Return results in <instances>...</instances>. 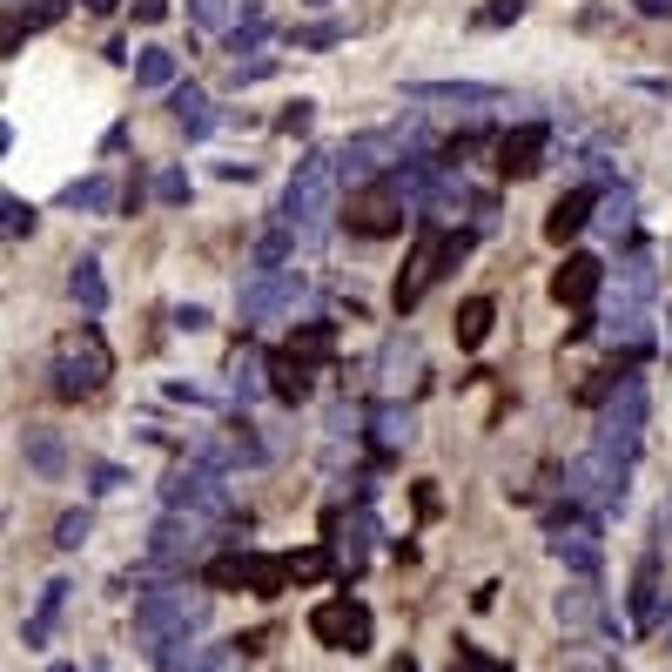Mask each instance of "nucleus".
Masks as SVG:
<instances>
[{"label": "nucleus", "instance_id": "24", "mask_svg": "<svg viewBox=\"0 0 672 672\" xmlns=\"http://www.w3.org/2000/svg\"><path fill=\"white\" fill-rule=\"evenodd\" d=\"M54 202H61V209H88V216H122V189H115V176H81V182H67Z\"/></svg>", "mask_w": 672, "mask_h": 672}, {"label": "nucleus", "instance_id": "5", "mask_svg": "<svg viewBox=\"0 0 672 672\" xmlns=\"http://www.w3.org/2000/svg\"><path fill=\"white\" fill-rule=\"evenodd\" d=\"M471 242H477V229L417 222V249H410V263L397 270V309H417V303H424V290H431L438 276H451V270L471 256Z\"/></svg>", "mask_w": 672, "mask_h": 672}, {"label": "nucleus", "instance_id": "55", "mask_svg": "<svg viewBox=\"0 0 672 672\" xmlns=\"http://www.w3.org/2000/svg\"><path fill=\"white\" fill-rule=\"evenodd\" d=\"M390 672H417V659H397V665H390Z\"/></svg>", "mask_w": 672, "mask_h": 672}, {"label": "nucleus", "instance_id": "41", "mask_svg": "<svg viewBox=\"0 0 672 672\" xmlns=\"http://www.w3.org/2000/svg\"><path fill=\"white\" fill-rule=\"evenodd\" d=\"M196 196V182H189V168H161V176H155V202L161 209H182Z\"/></svg>", "mask_w": 672, "mask_h": 672}, {"label": "nucleus", "instance_id": "51", "mask_svg": "<svg viewBox=\"0 0 672 672\" xmlns=\"http://www.w3.org/2000/svg\"><path fill=\"white\" fill-rule=\"evenodd\" d=\"M632 8H639L645 21H665V14H672V0H632Z\"/></svg>", "mask_w": 672, "mask_h": 672}, {"label": "nucleus", "instance_id": "8", "mask_svg": "<svg viewBox=\"0 0 672 672\" xmlns=\"http://www.w3.org/2000/svg\"><path fill=\"white\" fill-rule=\"evenodd\" d=\"M216 545H229V532H222V525H209V518H189V512H161V518L148 525V558L176 565L182 578H189V571H202V565L216 558Z\"/></svg>", "mask_w": 672, "mask_h": 672}, {"label": "nucleus", "instance_id": "40", "mask_svg": "<svg viewBox=\"0 0 672 672\" xmlns=\"http://www.w3.org/2000/svg\"><path fill=\"white\" fill-rule=\"evenodd\" d=\"M67 14V0H34V8H14V21L8 28H21V34H41V28H54Z\"/></svg>", "mask_w": 672, "mask_h": 672}, {"label": "nucleus", "instance_id": "26", "mask_svg": "<svg viewBox=\"0 0 672 672\" xmlns=\"http://www.w3.org/2000/svg\"><path fill=\"white\" fill-rule=\"evenodd\" d=\"M67 303H74L81 316H102V309H108V276H102V263H95V256L67 263Z\"/></svg>", "mask_w": 672, "mask_h": 672}, {"label": "nucleus", "instance_id": "3", "mask_svg": "<svg viewBox=\"0 0 672 672\" xmlns=\"http://www.w3.org/2000/svg\"><path fill=\"white\" fill-rule=\"evenodd\" d=\"M209 612H216V599L202 585H161V592H141V606H135V639H141V652H155L168 639H202Z\"/></svg>", "mask_w": 672, "mask_h": 672}, {"label": "nucleus", "instance_id": "9", "mask_svg": "<svg viewBox=\"0 0 672 672\" xmlns=\"http://www.w3.org/2000/svg\"><path fill=\"white\" fill-rule=\"evenodd\" d=\"M558 491H565V504H592V518H606L632 497V464H619L606 451H578L558 477Z\"/></svg>", "mask_w": 672, "mask_h": 672}, {"label": "nucleus", "instance_id": "13", "mask_svg": "<svg viewBox=\"0 0 672 672\" xmlns=\"http://www.w3.org/2000/svg\"><path fill=\"white\" fill-rule=\"evenodd\" d=\"M652 296H659V256L645 242H626L619 249V309L612 316H652Z\"/></svg>", "mask_w": 672, "mask_h": 672}, {"label": "nucleus", "instance_id": "18", "mask_svg": "<svg viewBox=\"0 0 672 672\" xmlns=\"http://www.w3.org/2000/svg\"><path fill=\"white\" fill-rule=\"evenodd\" d=\"M364 431H370V444H377L384 458H397V451L417 438V410H410V403H397V397H377V403H370V424H364Z\"/></svg>", "mask_w": 672, "mask_h": 672}, {"label": "nucleus", "instance_id": "12", "mask_svg": "<svg viewBox=\"0 0 672 672\" xmlns=\"http://www.w3.org/2000/svg\"><path fill=\"white\" fill-rule=\"evenodd\" d=\"M309 296V276L290 263V270H263V276H249L242 283V323L256 329V323H276V316H290L296 303Z\"/></svg>", "mask_w": 672, "mask_h": 672}, {"label": "nucleus", "instance_id": "35", "mask_svg": "<svg viewBox=\"0 0 672 672\" xmlns=\"http://www.w3.org/2000/svg\"><path fill=\"white\" fill-rule=\"evenodd\" d=\"M599 229H606V235H626V242H632V229H639V209H632V189H626V182H619V189H612V196L599 202Z\"/></svg>", "mask_w": 672, "mask_h": 672}, {"label": "nucleus", "instance_id": "23", "mask_svg": "<svg viewBox=\"0 0 672 672\" xmlns=\"http://www.w3.org/2000/svg\"><path fill=\"white\" fill-rule=\"evenodd\" d=\"M417 370H424V344H417L410 329H390L384 350H377V384H403V377H417Z\"/></svg>", "mask_w": 672, "mask_h": 672}, {"label": "nucleus", "instance_id": "50", "mask_svg": "<svg viewBox=\"0 0 672 672\" xmlns=\"http://www.w3.org/2000/svg\"><path fill=\"white\" fill-rule=\"evenodd\" d=\"M216 176H222V182H249V176H256V161H222Z\"/></svg>", "mask_w": 672, "mask_h": 672}, {"label": "nucleus", "instance_id": "43", "mask_svg": "<svg viewBox=\"0 0 672 672\" xmlns=\"http://www.w3.org/2000/svg\"><path fill=\"white\" fill-rule=\"evenodd\" d=\"M276 67H283L276 54H249V61H235V67H229V81H235V88H256V81H270Z\"/></svg>", "mask_w": 672, "mask_h": 672}, {"label": "nucleus", "instance_id": "37", "mask_svg": "<svg viewBox=\"0 0 672 672\" xmlns=\"http://www.w3.org/2000/svg\"><path fill=\"white\" fill-rule=\"evenodd\" d=\"M88 538H95V512H88V504H81V512H61V518H54V552H81Z\"/></svg>", "mask_w": 672, "mask_h": 672}, {"label": "nucleus", "instance_id": "4", "mask_svg": "<svg viewBox=\"0 0 672 672\" xmlns=\"http://www.w3.org/2000/svg\"><path fill=\"white\" fill-rule=\"evenodd\" d=\"M108 377H115V357H108V344H102L95 329H74V336H61V344L48 350V390H54L61 403L102 397Z\"/></svg>", "mask_w": 672, "mask_h": 672}, {"label": "nucleus", "instance_id": "48", "mask_svg": "<svg viewBox=\"0 0 672 672\" xmlns=\"http://www.w3.org/2000/svg\"><path fill=\"white\" fill-rule=\"evenodd\" d=\"M161 397H168V403H209L202 384H161Z\"/></svg>", "mask_w": 672, "mask_h": 672}, {"label": "nucleus", "instance_id": "57", "mask_svg": "<svg viewBox=\"0 0 672 672\" xmlns=\"http://www.w3.org/2000/svg\"><path fill=\"white\" fill-rule=\"evenodd\" d=\"M8 8H21V0H8Z\"/></svg>", "mask_w": 672, "mask_h": 672}, {"label": "nucleus", "instance_id": "29", "mask_svg": "<svg viewBox=\"0 0 672 672\" xmlns=\"http://www.w3.org/2000/svg\"><path fill=\"white\" fill-rule=\"evenodd\" d=\"M309 390H316V384H309V364H303L296 350L270 357V397H276V403H290V410H296V403H309Z\"/></svg>", "mask_w": 672, "mask_h": 672}, {"label": "nucleus", "instance_id": "31", "mask_svg": "<svg viewBox=\"0 0 672 672\" xmlns=\"http://www.w3.org/2000/svg\"><path fill=\"white\" fill-rule=\"evenodd\" d=\"M290 256H296V235L276 222V229H263V235H256V256H249V276H263V270H290Z\"/></svg>", "mask_w": 672, "mask_h": 672}, {"label": "nucleus", "instance_id": "17", "mask_svg": "<svg viewBox=\"0 0 672 672\" xmlns=\"http://www.w3.org/2000/svg\"><path fill=\"white\" fill-rule=\"evenodd\" d=\"M552 619H558L565 632H585V626H599V632H606V619H612V612H606V592H599L592 578H571L565 592L552 599Z\"/></svg>", "mask_w": 672, "mask_h": 672}, {"label": "nucleus", "instance_id": "36", "mask_svg": "<svg viewBox=\"0 0 672 672\" xmlns=\"http://www.w3.org/2000/svg\"><path fill=\"white\" fill-rule=\"evenodd\" d=\"M235 14H242V0H189V21H196L202 34H229Z\"/></svg>", "mask_w": 672, "mask_h": 672}, {"label": "nucleus", "instance_id": "11", "mask_svg": "<svg viewBox=\"0 0 672 672\" xmlns=\"http://www.w3.org/2000/svg\"><path fill=\"white\" fill-rule=\"evenodd\" d=\"M545 552H552L571 578H599V571H606L599 518H585V512H552V538H545Z\"/></svg>", "mask_w": 672, "mask_h": 672}, {"label": "nucleus", "instance_id": "14", "mask_svg": "<svg viewBox=\"0 0 672 672\" xmlns=\"http://www.w3.org/2000/svg\"><path fill=\"white\" fill-rule=\"evenodd\" d=\"M545 155H552V122H518L497 141V176L504 182H532L545 168Z\"/></svg>", "mask_w": 672, "mask_h": 672}, {"label": "nucleus", "instance_id": "44", "mask_svg": "<svg viewBox=\"0 0 672 672\" xmlns=\"http://www.w3.org/2000/svg\"><path fill=\"white\" fill-rule=\"evenodd\" d=\"M451 672H512V665H497V659H484L477 645L458 639V645H451Z\"/></svg>", "mask_w": 672, "mask_h": 672}, {"label": "nucleus", "instance_id": "56", "mask_svg": "<svg viewBox=\"0 0 672 672\" xmlns=\"http://www.w3.org/2000/svg\"><path fill=\"white\" fill-rule=\"evenodd\" d=\"M303 8H329V0H303Z\"/></svg>", "mask_w": 672, "mask_h": 672}, {"label": "nucleus", "instance_id": "22", "mask_svg": "<svg viewBox=\"0 0 672 672\" xmlns=\"http://www.w3.org/2000/svg\"><path fill=\"white\" fill-rule=\"evenodd\" d=\"M256 397H270V364L249 350V344H235V357H229V403L249 410Z\"/></svg>", "mask_w": 672, "mask_h": 672}, {"label": "nucleus", "instance_id": "7", "mask_svg": "<svg viewBox=\"0 0 672 672\" xmlns=\"http://www.w3.org/2000/svg\"><path fill=\"white\" fill-rule=\"evenodd\" d=\"M645 417H652V390H645V377L632 370V377L619 384V397L599 410L592 451H606V458H619V464H639V451H645Z\"/></svg>", "mask_w": 672, "mask_h": 672}, {"label": "nucleus", "instance_id": "25", "mask_svg": "<svg viewBox=\"0 0 672 672\" xmlns=\"http://www.w3.org/2000/svg\"><path fill=\"white\" fill-rule=\"evenodd\" d=\"M168 108H176V128L189 135V141H202L222 115H216V102H209V88H196V81H182L176 95H168Z\"/></svg>", "mask_w": 672, "mask_h": 672}, {"label": "nucleus", "instance_id": "16", "mask_svg": "<svg viewBox=\"0 0 672 672\" xmlns=\"http://www.w3.org/2000/svg\"><path fill=\"white\" fill-rule=\"evenodd\" d=\"M599 290H606V263L585 256V249H571V256L558 263V276H552V296H558L565 309H578V316H592Z\"/></svg>", "mask_w": 672, "mask_h": 672}, {"label": "nucleus", "instance_id": "45", "mask_svg": "<svg viewBox=\"0 0 672 672\" xmlns=\"http://www.w3.org/2000/svg\"><path fill=\"white\" fill-rule=\"evenodd\" d=\"M128 484V471L122 464H88V497H115Z\"/></svg>", "mask_w": 672, "mask_h": 672}, {"label": "nucleus", "instance_id": "39", "mask_svg": "<svg viewBox=\"0 0 672 672\" xmlns=\"http://www.w3.org/2000/svg\"><path fill=\"white\" fill-rule=\"evenodd\" d=\"M518 21H525V0H491V8H477V14H471V28H477V34L518 28Z\"/></svg>", "mask_w": 672, "mask_h": 672}, {"label": "nucleus", "instance_id": "52", "mask_svg": "<svg viewBox=\"0 0 672 672\" xmlns=\"http://www.w3.org/2000/svg\"><path fill=\"white\" fill-rule=\"evenodd\" d=\"M81 8H88V14H115V8H122V0H81Z\"/></svg>", "mask_w": 672, "mask_h": 672}, {"label": "nucleus", "instance_id": "30", "mask_svg": "<svg viewBox=\"0 0 672 672\" xmlns=\"http://www.w3.org/2000/svg\"><path fill=\"white\" fill-rule=\"evenodd\" d=\"M263 41H270V14H263V0H242V14H235V28L222 34V48L242 61V54H263Z\"/></svg>", "mask_w": 672, "mask_h": 672}, {"label": "nucleus", "instance_id": "15", "mask_svg": "<svg viewBox=\"0 0 672 672\" xmlns=\"http://www.w3.org/2000/svg\"><path fill=\"white\" fill-rule=\"evenodd\" d=\"M403 216H410V202H403L397 176H384V182H370V189L350 196V229L357 235H390V229H403Z\"/></svg>", "mask_w": 672, "mask_h": 672}, {"label": "nucleus", "instance_id": "10", "mask_svg": "<svg viewBox=\"0 0 672 672\" xmlns=\"http://www.w3.org/2000/svg\"><path fill=\"white\" fill-rule=\"evenodd\" d=\"M309 639H316V645H329V652H370L377 619H370V606H364V599L336 592V599L309 606Z\"/></svg>", "mask_w": 672, "mask_h": 672}, {"label": "nucleus", "instance_id": "28", "mask_svg": "<svg viewBox=\"0 0 672 672\" xmlns=\"http://www.w3.org/2000/svg\"><path fill=\"white\" fill-rule=\"evenodd\" d=\"M135 88L176 95V88H182V54H168V48H141V54H135Z\"/></svg>", "mask_w": 672, "mask_h": 672}, {"label": "nucleus", "instance_id": "53", "mask_svg": "<svg viewBox=\"0 0 672 672\" xmlns=\"http://www.w3.org/2000/svg\"><path fill=\"white\" fill-rule=\"evenodd\" d=\"M659 639H672V592H665V612H659Z\"/></svg>", "mask_w": 672, "mask_h": 672}, {"label": "nucleus", "instance_id": "54", "mask_svg": "<svg viewBox=\"0 0 672 672\" xmlns=\"http://www.w3.org/2000/svg\"><path fill=\"white\" fill-rule=\"evenodd\" d=\"M202 672H235V645H229V652H222L216 665H202Z\"/></svg>", "mask_w": 672, "mask_h": 672}, {"label": "nucleus", "instance_id": "6", "mask_svg": "<svg viewBox=\"0 0 672 672\" xmlns=\"http://www.w3.org/2000/svg\"><path fill=\"white\" fill-rule=\"evenodd\" d=\"M161 512H189V518H209V525H235V518H249V512H235V491H229V477L222 471H209V464H196V458H182L176 471L161 477Z\"/></svg>", "mask_w": 672, "mask_h": 672}, {"label": "nucleus", "instance_id": "27", "mask_svg": "<svg viewBox=\"0 0 672 672\" xmlns=\"http://www.w3.org/2000/svg\"><path fill=\"white\" fill-rule=\"evenodd\" d=\"M21 458H28L34 477H61V471H67V444H61V431H48V424H28V431H21Z\"/></svg>", "mask_w": 672, "mask_h": 672}, {"label": "nucleus", "instance_id": "32", "mask_svg": "<svg viewBox=\"0 0 672 672\" xmlns=\"http://www.w3.org/2000/svg\"><path fill=\"white\" fill-rule=\"evenodd\" d=\"M344 41H350V21H303V28H290L296 54H323V48H344Z\"/></svg>", "mask_w": 672, "mask_h": 672}, {"label": "nucleus", "instance_id": "21", "mask_svg": "<svg viewBox=\"0 0 672 672\" xmlns=\"http://www.w3.org/2000/svg\"><path fill=\"white\" fill-rule=\"evenodd\" d=\"M403 95H410V102H458V108H491V102H504L497 81H410Z\"/></svg>", "mask_w": 672, "mask_h": 672}, {"label": "nucleus", "instance_id": "20", "mask_svg": "<svg viewBox=\"0 0 672 672\" xmlns=\"http://www.w3.org/2000/svg\"><path fill=\"white\" fill-rule=\"evenodd\" d=\"M67 592H74L67 578H48V585H41V599H34V612H28V626H21L28 652H48V645H54V626H61V612H67Z\"/></svg>", "mask_w": 672, "mask_h": 672}, {"label": "nucleus", "instance_id": "34", "mask_svg": "<svg viewBox=\"0 0 672 672\" xmlns=\"http://www.w3.org/2000/svg\"><path fill=\"white\" fill-rule=\"evenodd\" d=\"M290 350H296L303 364H323V357L336 350V323H329V316H316V323H303V329L290 336Z\"/></svg>", "mask_w": 672, "mask_h": 672}, {"label": "nucleus", "instance_id": "38", "mask_svg": "<svg viewBox=\"0 0 672 672\" xmlns=\"http://www.w3.org/2000/svg\"><path fill=\"white\" fill-rule=\"evenodd\" d=\"M364 424H370V410H357V403H329V417H323L329 444H350V438H364Z\"/></svg>", "mask_w": 672, "mask_h": 672}, {"label": "nucleus", "instance_id": "2", "mask_svg": "<svg viewBox=\"0 0 672 672\" xmlns=\"http://www.w3.org/2000/svg\"><path fill=\"white\" fill-rule=\"evenodd\" d=\"M424 141H431V135H424V115H403V122H390V128L344 135V141H336V176H344V189H370V182L397 176L403 161L431 155Z\"/></svg>", "mask_w": 672, "mask_h": 672}, {"label": "nucleus", "instance_id": "46", "mask_svg": "<svg viewBox=\"0 0 672 672\" xmlns=\"http://www.w3.org/2000/svg\"><path fill=\"white\" fill-rule=\"evenodd\" d=\"M309 122H316V102H290L276 115V135H309Z\"/></svg>", "mask_w": 672, "mask_h": 672}, {"label": "nucleus", "instance_id": "49", "mask_svg": "<svg viewBox=\"0 0 672 672\" xmlns=\"http://www.w3.org/2000/svg\"><path fill=\"white\" fill-rule=\"evenodd\" d=\"M135 21H141V28H161V21H168V0H135Z\"/></svg>", "mask_w": 672, "mask_h": 672}, {"label": "nucleus", "instance_id": "1", "mask_svg": "<svg viewBox=\"0 0 672 672\" xmlns=\"http://www.w3.org/2000/svg\"><path fill=\"white\" fill-rule=\"evenodd\" d=\"M336 196H344V176H336V148H309L296 161V176L283 189V209L276 222L296 235V249H323L329 229H336Z\"/></svg>", "mask_w": 672, "mask_h": 672}, {"label": "nucleus", "instance_id": "47", "mask_svg": "<svg viewBox=\"0 0 672 672\" xmlns=\"http://www.w3.org/2000/svg\"><path fill=\"white\" fill-rule=\"evenodd\" d=\"M168 323H176L182 336H196V329H209V309L202 303H182V309H168Z\"/></svg>", "mask_w": 672, "mask_h": 672}, {"label": "nucleus", "instance_id": "19", "mask_svg": "<svg viewBox=\"0 0 672 672\" xmlns=\"http://www.w3.org/2000/svg\"><path fill=\"white\" fill-rule=\"evenodd\" d=\"M599 189H565L558 202H552V216H545V235L552 242H571V235H585V229H592L599 222Z\"/></svg>", "mask_w": 672, "mask_h": 672}, {"label": "nucleus", "instance_id": "42", "mask_svg": "<svg viewBox=\"0 0 672 672\" xmlns=\"http://www.w3.org/2000/svg\"><path fill=\"white\" fill-rule=\"evenodd\" d=\"M34 222H41V209H34V202H21V196L0 202V229H8L14 242H21V235H34Z\"/></svg>", "mask_w": 672, "mask_h": 672}, {"label": "nucleus", "instance_id": "33", "mask_svg": "<svg viewBox=\"0 0 672 672\" xmlns=\"http://www.w3.org/2000/svg\"><path fill=\"white\" fill-rule=\"evenodd\" d=\"M491 323H497V303H491V296H471V303L458 309V344H464V350H484Z\"/></svg>", "mask_w": 672, "mask_h": 672}]
</instances>
